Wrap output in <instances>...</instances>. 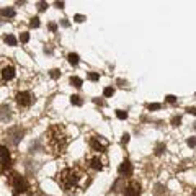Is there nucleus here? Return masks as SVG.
<instances>
[{"label": "nucleus", "instance_id": "obj_1", "mask_svg": "<svg viewBox=\"0 0 196 196\" xmlns=\"http://www.w3.org/2000/svg\"><path fill=\"white\" fill-rule=\"evenodd\" d=\"M59 181L61 188L65 191V193H72V191H77V190H83L87 188L88 183H90V176L87 172H83L82 168L79 167H69V168H64L61 172Z\"/></svg>", "mask_w": 196, "mask_h": 196}, {"label": "nucleus", "instance_id": "obj_2", "mask_svg": "<svg viewBox=\"0 0 196 196\" xmlns=\"http://www.w3.org/2000/svg\"><path fill=\"white\" fill-rule=\"evenodd\" d=\"M67 146V137L61 131L59 126H51L47 131V147L52 154H61Z\"/></svg>", "mask_w": 196, "mask_h": 196}, {"label": "nucleus", "instance_id": "obj_3", "mask_svg": "<svg viewBox=\"0 0 196 196\" xmlns=\"http://www.w3.org/2000/svg\"><path fill=\"white\" fill-rule=\"evenodd\" d=\"M8 183H10V186H12V190H13L15 194H21V193H25V191L30 188L26 178L23 175L17 173V172H12L10 173V176H8Z\"/></svg>", "mask_w": 196, "mask_h": 196}, {"label": "nucleus", "instance_id": "obj_4", "mask_svg": "<svg viewBox=\"0 0 196 196\" xmlns=\"http://www.w3.org/2000/svg\"><path fill=\"white\" fill-rule=\"evenodd\" d=\"M12 165V155L5 146H0V172H5Z\"/></svg>", "mask_w": 196, "mask_h": 196}, {"label": "nucleus", "instance_id": "obj_5", "mask_svg": "<svg viewBox=\"0 0 196 196\" xmlns=\"http://www.w3.org/2000/svg\"><path fill=\"white\" fill-rule=\"evenodd\" d=\"M15 98H17V103L23 108H28L35 103V95L31 92H20V93H17Z\"/></svg>", "mask_w": 196, "mask_h": 196}, {"label": "nucleus", "instance_id": "obj_6", "mask_svg": "<svg viewBox=\"0 0 196 196\" xmlns=\"http://www.w3.org/2000/svg\"><path fill=\"white\" fill-rule=\"evenodd\" d=\"M23 134H25V131H23V129H20V128H12L10 131L7 132L8 141H10L13 146H17L18 142H20V141L23 139Z\"/></svg>", "mask_w": 196, "mask_h": 196}, {"label": "nucleus", "instance_id": "obj_7", "mask_svg": "<svg viewBox=\"0 0 196 196\" xmlns=\"http://www.w3.org/2000/svg\"><path fill=\"white\" fill-rule=\"evenodd\" d=\"M123 193H124V196H139L141 185L137 183V181H129L128 185H124Z\"/></svg>", "mask_w": 196, "mask_h": 196}, {"label": "nucleus", "instance_id": "obj_8", "mask_svg": "<svg viewBox=\"0 0 196 196\" xmlns=\"http://www.w3.org/2000/svg\"><path fill=\"white\" fill-rule=\"evenodd\" d=\"M118 173H119V176H121V178H124V176H131V175H132V165H131V162H129L128 159H124L123 164L119 165Z\"/></svg>", "mask_w": 196, "mask_h": 196}, {"label": "nucleus", "instance_id": "obj_9", "mask_svg": "<svg viewBox=\"0 0 196 196\" xmlns=\"http://www.w3.org/2000/svg\"><path fill=\"white\" fill-rule=\"evenodd\" d=\"M87 165L92 170H102L103 168V160L100 159L98 155H93V157H88L87 159Z\"/></svg>", "mask_w": 196, "mask_h": 196}, {"label": "nucleus", "instance_id": "obj_10", "mask_svg": "<svg viewBox=\"0 0 196 196\" xmlns=\"http://www.w3.org/2000/svg\"><path fill=\"white\" fill-rule=\"evenodd\" d=\"M90 147H92V150H95V152H103L105 150V144L100 142V137H97V136L90 139Z\"/></svg>", "mask_w": 196, "mask_h": 196}, {"label": "nucleus", "instance_id": "obj_11", "mask_svg": "<svg viewBox=\"0 0 196 196\" xmlns=\"http://www.w3.org/2000/svg\"><path fill=\"white\" fill-rule=\"evenodd\" d=\"M15 77V69L12 67V65H5V67L2 69V79L3 80H12Z\"/></svg>", "mask_w": 196, "mask_h": 196}, {"label": "nucleus", "instance_id": "obj_12", "mask_svg": "<svg viewBox=\"0 0 196 196\" xmlns=\"http://www.w3.org/2000/svg\"><path fill=\"white\" fill-rule=\"evenodd\" d=\"M67 61H69V64L77 65L79 61H80V57H79V54H75V52H70V54L67 56Z\"/></svg>", "mask_w": 196, "mask_h": 196}, {"label": "nucleus", "instance_id": "obj_13", "mask_svg": "<svg viewBox=\"0 0 196 196\" xmlns=\"http://www.w3.org/2000/svg\"><path fill=\"white\" fill-rule=\"evenodd\" d=\"M0 15L7 17V18H13L15 17V10H13V8H2V10H0Z\"/></svg>", "mask_w": 196, "mask_h": 196}, {"label": "nucleus", "instance_id": "obj_14", "mask_svg": "<svg viewBox=\"0 0 196 196\" xmlns=\"http://www.w3.org/2000/svg\"><path fill=\"white\" fill-rule=\"evenodd\" d=\"M82 83H83V80L77 77V75H74V77H70V85H74L75 88H80L82 87Z\"/></svg>", "mask_w": 196, "mask_h": 196}, {"label": "nucleus", "instance_id": "obj_15", "mask_svg": "<svg viewBox=\"0 0 196 196\" xmlns=\"http://www.w3.org/2000/svg\"><path fill=\"white\" fill-rule=\"evenodd\" d=\"M5 43H7L8 46H17V44H18V39H17L13 35H7V36H5Z\"/></svg>", "mask_w": 196, "mask_h": 196}, {"label": "nucleus", "instance_id": "obj_16", "mask_svg": "<svg viewBox=\"0 0 196 196\" xmlns=\"http://www.w3.org/2000/svg\"><path fill=\"white\" fill-rule=\"evenodd\" d=\"M70 103L75 105V106H82V105H83L82 98H80L79 95H72V97H70Z\"/></svg>", "mask_w": 196, "mask_h": 196}, {"label": "nucleus", "instance_id": "obj_17", "mask_svg": "<svg viewBox=\"0 0 196 196\" xmlns=\"http://www.w3.org/2000/svg\"><path fill=\"white\" fill-rule=\"evenodd\" d=\"M113 93H114V88L113 87H106V88H105L103 90V97H113Z\"/></svg>", "mask_w": 196, "mask_h": 196}, {"label": "nucleus", "instance_id": "obj_18", "mask_svg": "<svg viewBox=\"0 0 196 196\" xmlns=\"http://www.w3.org/2000/svg\"><path fill=\"white\" fill-rule=\"evenodd\" d=\"M88 80H92V82H98V79H100V74H97V72H90L88 75Z\"/></svg>", "mask_w": 196, "mask_h": 196}, {"label": "nucleus", "instance_id": "obj_19", "mask_svg": "<svg viewBox=\"0 0 196 196\" xmlns=\"http://www.w3.org/2000/svg\"><path fill=\"white\" fill-rule=\"evenodd\" d=\"M116 118L118 119H126L128 118V113L123 111V109H118V111H116Z\"/></svg>", "mask_w": 196, "mask_h": 196}, {"label": "nucleus", "instance_id": "obj_20", "mask_svg": "<svg viewBox=\"0 0 196 196\" xmlns=\"http://www.w3.org/2000/svg\"><path fill=\"white\" fill-rule=\"evenodd\" d=\"M30 25H31L33 28H39V18H38V17H33L31 21H30Z\"/></svg>", "mask_w": 196, "mask_h": 196}, {"label": "nucleus", "instance_id": "obj_21", "mask_svg": "<svg viewBox=\"0 0 196 196\" xmlns=\"http://www.w3.org/2000/svg\"><path fill=\"white\" fill-rule=\"evenodd\" d=\"M162 108V105L160 103H152V105H147V109L149 111H154V109H160Z\"/></svg>", "mask_w": 196, "mask_h": 196}, {"label": "nucleus", "instance_id": "obj_22", "mask_svg": "<svg viewBox=\"0 0 196 196\" xmlns=\"http://www.w3.org/2000/svg\"><path fill=\"white\" fill-rule=\"evenodd\" d=\"M20 41L21 43H28V41H30V33H21V35H20Z\"/></svg>", "mask_w": 196, "mask_h": 196}, {"label": "nucleus", "instance_id": "obj_23", "mask_svg": "<svg viewBox=\"0 0 196 196\" xmlns=\"http://www.w3.org/2000/svg\"><path fill=\"white\" fill-rule=\"evenodd\" d=\"M49 75H51L52 79H57V77H61V70H57V69H52Z\"/></svg>", "mask_w": 196, "mask_h": 196}, {"label": "nucleus", "instance_id": "obj_24", "mask_svg": "<svg viewBox=\"0 0 196 196\" xmlns=\"http://www.w3.org/2000/svg\"><path fill=\"white\" fill-rule=\"evenodd\" d=\"M74 20H75V21H77V23H83L85 20H87V18H85L83 15H79V13H77V15H75V17H74Z\"/></svg>", "mask_w": 196, "mask_h": 196}, {"label": "nucleus", "instance_id": "obj_25", "mask_svg": "<svg viewBox=\"0 0 196 196\" xmlns=\"http://www.w3.org/2000/svg\"><path fill=\"white\" fill-rule=\"evenodd\" d=\"M46 8H47V3L46 2H39V3H38V10H39V12H44Z\"/></svg>", "mask_w": 196, "mask_h": 196}, {"label": "nucleus", "instance_id": "obj_26", "mask_svg": "<svg viewBox=\"0 0 196 196\" xmlns=\"http://www.w3.org/2000/svg\"><path fill=\"white\" fill-rule=\"evenodd\" d=\"M167 102H168V103H175V102H176V97H173V95H168V97H167Z\"/></svg>", "mask_w": 196, "mask_h": 196}, {"label": "nucleus", "instance_id": "obj_27", "mask_svg": "<svg viewBox=\"0 0 196 196\" xmlns=\"http://www.w3.org/2000/svg\"><path fill=\"white\" fill-rule=\"evenodd\" d=\"M188 146H190V147H194V146H196V139H194V137L188 139Z\"/></svg>", "mask_w": 196, "mask_h": 196}, {"label": "nucleus", "instance_id": "obj_28", "mask_svg": "<svg viewBox=\"0 0 196 196\" xmlns=\"http://www.w3.org/2000/svg\"><path fill=\"white\" fill-rule=\"evenodd\" d=\"M128 141H129V134H124V136H123V141H121V142H123V144H128Z\"/></svg>", "mask_w": 196, "mask_h": 196}, {"label": "nucleus", "instance_id": "obj_29", "mask_svg": "<svg viewBox=\"0 0 196 196\" xmlns=\"http://www.w3.org/2000/svg\"><path fill=\"white\" fill-rule=\"evenodd\" d=\"M61 25H62V26H65V28H67V26H69V21H67V20H65V18H62V21H61Z\"/></svg>", "mask_w": 196, "mask_h": 196}, {"label": "nucleus", "instance_id": "obj_30", "mask_svg": "<svg viewBox=\"0 0 196 196\" xmlns=\"http://www.w3.org/2000/svg\"><path fill=\"white\" fill-rule=\"evenodd\" d=\"M56 7L57 8H64V2H56Z\"/></svg>", "mask_w": 196, "mask_h": 196}, {"label": "nucleus", "instance_id": "obj_31", "mask_svg": "<svg viewBox=\"0 0 196 196\" xmlns=\"http://www.w3.org/2000/svg\"><path fill=\"white\" fill-rule=\"evenodd\" d=\"M162 150H165V146H159V149H157V154H162Z\"/></svg>", "mask_w": 196, "mask_h": 196}, {"label": "nucleus", "instance_id": "obj_32", "mask_svg": "<svg viewBox=\"0 0 196 196\" xmlns=\"http://www.w3.org/2000/svg\"><path fill=\"white\" fill-rule=\"evenodd\" d=\"M186 111H188V113H191V114H196V108H188Z\"/></svg>", "mask_w": 196, "mask_h": 196}, {"label": "nucleus", "instance_id": "obj_33", "mask_svg": "<svg viewBox=\"0 0 196 196\" xmlns=\"http://www.w3.org/2000/svg\"><path fill=\"white\" fill-rule=\"evenodd\" d=\"M56 28H57V26L54 25V23H51V25H49V30H51V31H56Z\"/></svg>", "mask_w": 196, "mask_h": 196}, {"label": "nucleus", "instance_id": "obj_34", "mask_svg": "<svg viewBox=\"0 0 196 196\" xmlns=\"http://www.w3.org/2000/svg\"><path fill=\"white\" fill-rule=\"evenodd\" d=\"M178 123H180V118H175L173 119V124H175V126H178Z\"/></svg>", "mask_w": 196, "mask_h": 196}, {"label": "nucleus", "instance_id": "obj_35", "mask_svg": "<svg viewBox=\"0 0 196 196\" xmlns=\"http://www.w3.org/2000/svg\"><path fill=\"white\" fill-rule=\"evenodd\" d=\"M193 196H196V191H193Z\"/></svg>", "mask_w": 196, "mask_h": 196}]
</instances>
